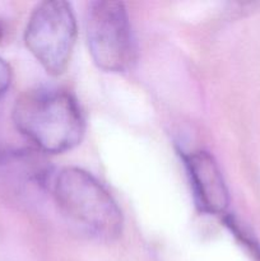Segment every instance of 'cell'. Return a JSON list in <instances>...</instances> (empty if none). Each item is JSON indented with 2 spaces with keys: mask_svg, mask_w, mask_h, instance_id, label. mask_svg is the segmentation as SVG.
<instances>
[{
  "mask_svg": "<svg viewBox=\"0 0 260 261\" xmlns=\"http://www.w3.org/2000/svg\"><path fill=\"white\" fill-rule=\"evenodd\" d=\"M4 30H5L4 24H3V23H0V40H3V38H4V35H5Z\"/></svg>",
  "mask_w": 260,
  "mask_h": 261,
  "instance_id": "obj_7",
  "label": "cell"
},
{
  "mask_svg": "<svg viewBox=\"0 0 260 261\" xmlns=\"http://www.w3.org/2000/svg\"><path fill=\"white\" fill-rule=\"evenodd\" d=\"M54 198L61 213L87 233L101 240H115L121 234V209L106 188L87 171L63 168L54 182Z\"/></svg>",
  "mask_w": 260,
  "mask_h": 261,
  "instance_id": "obj_2",
  "label": "cell"
},
{
  "mask_svg": "<svg viewBox=\"0 0 260 261\" xmlns=\"http://www.w3.org/2000/svg\"><path fill=\"white\" fill-rule=\"evenodd\" d=\"M15 127L43 153H64L82 142L86 120L75 97L54 87L24 92L13 109Z\"/></svg>",
  "mask_w": 260,
  "mask_h": 261,
  "instance_id": "obj_1",
  "label": "cell"
},
{
  "mask_svg": "<svg viewBox=\"0 0 260 261\" xmlns=\"http://www.w3.org/2000/svg\"><path fill=\"white\" fill-rule=\"evenodd\" d=\"M75 38V15L68 2L46 0L31 13L24 32L25 46L50 75L66 70Z\"/></svg>",
  "mask_w": 260,
  "mask_h": 261,
  "instance_id": "obj_4",
  "label": "cell"
},
{
  "mask_svg": "<svg viewBox=\"0 0 260 261\" xmlns=\"http://www.w3.org/2000/svg\"><path fill=\"white\" fill-rule=\"evenodd\" d=\"M87 43L94 64L109 73H124L137 61V43L124 3L98 0L87 12Z\"/></svg>",
  "mask_w": 260,
  "mask_h": 261,
  "instance_id": "obj_3",
  "label": "cell"
},
{
  "mask_svg": "<svg viewBox=\"0 0 260 261\" xmlns=\"http://www.w3.org/2000/svg\"><path fill=\"white\" fill-rule=\"evenodd\" d=\"M12 83V69L4 59L0 58V98L5 94Z\"/></svg>",
  "mask_w": 260,
  "mask_h": 261,
  "instance_id": "obj_6",
  "label": "cell"
},
{
  "mask_svg": "<svg viewBox=\"0 0 260 261\" xmlns=\"http://www.w3.org/2000/svg\"><path fill=\"white\" fill-rule=\"evenodd\" d=\"M185 165L199 209L206 214H223L229 204L228 189L214 158L198 150L185 155Z\"/></svg>",
  "mask_w": 260,
  "mask_h": 261,
  "instance_id": "obj_5",
  "label": "cell"
}]
</instances>
